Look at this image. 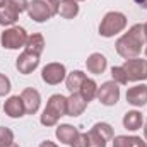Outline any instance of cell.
I'll return each instance as SVG.
<instances>
[{"mask_svg":"<svg viewBox=\"0 0 147 147\" xmlns=\"http://www.w3.org/2000/svg\"><path fill=\"white\" fill-rule=\"evenodd\" d=\"M146 46V38H144V24H134L123 36H120L115 43L116 53L125 58H137L142 53V48Z\"/></svg>","mask_w":147,"mask_h":147,"instance_id":"cell-1","label":"cell"},{"mask_svg":"<svg viewBox=\"0 0 147 147\" xmlns=\"http://www.w3.org/2000/svg\"><path fill=\"white\" fill-rule=\"evenodd\" d=\"M67 115V98L62 94H53L50 96L45 110L39 116L41 125L45 127H55L62 116Z\"/></svg>","mask_w":147,"mask_h":147,"instance_id":"cell-2","label":"cell"},{"mask_svg":"<svg viewBox=\"0 0 147 147\" xmlns=\"http://www.w3.org/2000/svg\"><path fill=\"white\" fill-rule=\"evenodd\" d=\"M127 28V16L118 10L106 12L99 22V34L103 38H113Z\"/></svg>","mask_w":147,"mask_h":147,"instance_id":"cell-3","label":"cell"},{"mask_svg":"<svg viewBox=\"0 0 147 147\" xmlns=\"http://www.w3.org/2000/svg\"><path fill=\"white\" fill-rule=\"evenodd\" d=\"M115 132L110 123L99 121L87 132V147H106L108 142L113 140Z\"/></svg>","mask_w":147,"mask_h":147,"instance_id":"cell-4","label":"cell"},{"mask_svg":"<svg viewBox=\"0 0 147 147\" xmlns=\"http://www.w3.org/2000/svg\"><path fill=\"white\" fill-rule=\"evenodd\" d=\"M28 31L21 26H10L7 28L2 36H0V43L5 50H19V48H24L26 46V41H28Z\"/></svg>","mask_w":147,"mask_h":147,"instance_id":"cell-5","label":"cell"},{"mask_svg":"<svg viewBox=\"0 0 147 147\" xmlns=\"http://www.w3.org/2000/svg\"><path fill=\"white\" fill-rule=\"evenodd\" d=\"M121 67L128 77V82H140L147 79V60H142L139 57L130 58V60H125Z\"/></svg>","mask_w":147,"mask_h":147,"instance_id":"cell-6","label":"cell"},{"mask_svg":"<svg viewBox=\"0 0 147 147\" xmlns=\"http://www.w3.org/2000/svg\"><path fill=\"white\" fill-rule=\"evenodd\" d=\"M98 101L103 106H115L120 101V87L115 80H108L98 87Z\"/></svg>","mask_w":147,"mask_h":147,"instance_id":"cell-7","label":"cell"},{"mask_svg":"<svg viewBox=\"0 0 147 147\" xmlns=\"http://www.w3.org/2000/svg\"><path fill=\"white\" fill-rule=\"evenodd\" d=\"M65 77H67V69H65L63 63H58V62L48 63L41 70V79L48 86H57L62 80H65Z\"/></svg>","mask_w":147,"mask_h":147,"instance_id":"cell-8","label":"cell"},{"mask_svg":"<svg viewBox=\"0 0 147 147\" xmlns=\"http://www.w3.org/2000/svg\"><path fill=\"white\" fill-rule=\"evenodd\" d=\"M38 65H39V57L34 55V53L26 51V50H24V51L17 57V60H16V69L19 70V74H22V75L33 74L38 69Z\"/></svg>","mask_w":147,"mask_h":147,"instance_id":"cell-9","label":"cell"},{"mask_svg":"<svg viewBox=\"0 0 147 147\" xmlns=\"http://www.w3.org/2000/svg\"><path fill=\"white\" fill-rule=\"evenodd\" d=\"M26 12H28V16H29L34 22H46L48 19L53 17V14H51V10L48 9V5L43 3L41 0H33V2H29Z\"/></svg>","mask_w":147,"mask_h":147,"instance_id":"cell-10","label":"cell"},{"mask_svg":"<svg viewBox=\"0 0 147 147\" xmlns=\"http://www.w3.org/2000/svg\"><path fill=\"white\" fill-rule=\"evenodd\" d=\"M21 98H22V103H24V108H26V115L38 113L39 105H41V96L34 87H26L21 92Z\"/></svg>","mask_w":147,"mask_h":147,"instance_id":"cell-11","label":"cell"},{"mask_svg":"<svg viewBox=\"0 0 147 147\" xmlns=\"http://www.w3.org/2000/svg\"><path fill=\"white\" fill-rule=\"evenodd\" d=\"M127 101H128V105H132L135 108H142L144 105H147V86L137 84V86L130 87L127 91Z\"/></svg>","mask_w":147,"mask_h":147,"instance_id":"cell-12","label":"cell"},{"mask_svg":"<svg viewBox=\"0 0 147 147\" xmlns=\"http://www.w3.org/2000/svg\"><path fill=\"white\" fill-rule=\"evenodd\" d=\"M3 111L10 118H21V116H24L26 115V108H24L22 98L21 96H10L3 103Z\"/></svg>","mask_w":147,"mask_h":147,"instance_id":"cell-13","label":"cell"},{"mask_svg":"<svg viewBox=\"0 0 147 147\" xmlns=\"http://www.w3.org/2000/svg\"><path fill=\"white\" fill-rule=\"evenodd\" d=\"M87 101L79 94V92H72L67 98V115L69 116H80L86 108H87Z\"/></svg>","mask_w":147,"mask_h":147,"instance_id":"cell-14","label":"cell"},{"mask_svg":"<svg viewBox=\"0 0 147 147\" xmlns=\"http://www.w3.org/2000/svg\"><path fill=\"white\" fill-rule=\"evenodd\" d=\"M86 67H87V70L91 74L99 75V74H103L106 70L108 60H106V57L101 55V53H91V55L87 57V60H86Z\"/></svg>","mask_w":147,"mask_h":147,"instance_id":"cell-15","label":"cell"},{"mask_svg":"<svg viewBox=\"0 0 147 147\" xmlns=\"http://www.w3.org/2000/svg\"><path fill=\"white\" fill-rule=\"evenodd\" d=\"M55 135H57V139H58V142H62V144H67V146H70L74 142V139L79 135V130L74 127V125H69V123H63V125H60V127H57V130H55Z\"/></svg>","mask_w":147,"mask_h":147,"instance_id":"cell-16","label":"cell"},{"mask_svg":"<svg viewBox=\"0 0 147 147\" xmlns=\"http://www.w3.org/2000/svg\"><path fill=\"white\" fill-rule=\"evenodd\" d=\"M142 123H144V118H142V113L137 110L134 111H127L125 116H123V127L130 132H137L142 128Z\"/></svg>","mask_w":147,"mask_h":147,"instance_id":"cell-17","label":"cell"},{"mask_svg":"<svg viewBox=\"0 0 147 147\" xmlns=\"http://www.w3.org/2000/svg\"><path fill=\"white\" fill-rule=\"evenodd\" d=\"M17 19H19V12L5 2V3L0 7V26L10 28V26H14V24L17 22Z\"/></svg>","mask_w":147,"mask_h":147,"instance_id":"cell-18","label":"cell"},{"mask_svg":"<svg viewBox=\"0 0 147 147\" xmlns=\"http://www.w3.org/2000/svg\"><path fill=\"white\" fill-rule=\"evenodd\" d=\"M86 79H87V75L82 72V70H74V72L67 74V77H65V86H67V89L70 91V94H72V92H79V89H80V86L84 84Z\"/></svg>","mask_w":147,"mask_h":147,"instance_id":"cell-19","label":"cell"},{"mask_svg":"<svg viewBox=\"0 0 147 147\" xmlns=\"http://www.w3.org/2000/svg\"><path fill=\"white\" fill-rule=\"evenodd\" d=\"M24 50L29 51V53H34V55L39 57V55L43 53V50H45V38H43V34H39V33H33V34H29L28 41H26Z\"/></svg>","mask_w":147,"mask_h":147,"instance_id":"cell-20","label":"cell"},{"mask_svg":"<svg viewBox=\"0 0 147 147\" xmlns=\"http://www.w3.org/2000/svg\"><path fill=\"white\" fill-rule=\"evenodd\" d=\"M79 14V5L74 0H60L58 2V16L63 19H74Z\"/></svg>","mask_w":147,"mask_h":147,"instance_id":"cell-21","label":"cell"},{"mask_svg":"<svg viewBox=\"0 0 147 147\" xmlns=\"http://www.w3.org/2000/svg\"><path fill=\"white\" fill-rule=\"evenodd\" d=\"M98 84H96V80L94 79H86L84 80V84L80 86V89H79V94L87 101V103H91L94 98H96V94H98Z\"/></svg>","mask_w":147,"mask_h":147,"instance_id":"cell-22","label":"cell"},{"mask_svg":"<svg viewBox=\"0 0 147 147\" xmlns=\"http://www.w3.org/2000/svg\"><path fill=\"white\" fill-rule=\"evenodd\" d=\"M142 137L137 135H116L113 137V147H139Z\"/></svg>","mask_w":147,"mask_h":147,"instance_id":"cell-23","label":"cell"},{"mask_svg":"<svg viewBox=\"0 0 147 147\" xmlns=\"http://www.w3.org/2000/svg\"><path fill=\"white\" fill-rule=\"evenodd\" d=\"M14 144V132L7 127H0V147H9Z\"/></svg>","mask_w":147,"mask_h":147,"instance_id":"cell-24","label":"cell"},{"mask_svg":"<svg viewBox=\"0 0 147 147\" xmlns=\"http://www.w3.org/2000/svg\"><path fill=\"white\" fill-rule=\"evenodd\" d=\"M111 77H113V80L116 84H121V86L128 84V77H127V74L123 70V67H113L111 69Z\"/></svg>","mask_w":147,"mask_h":147,"instance_id":"cell-25","label":"cell"},{"mask_svg":"<svg viewBox=\"0 0 147 147\" xmlns=\"http://www.w3.org/2000/svg\"><path fill=\"white\" fill-rule=\"evenodd\" d=\"M10 89H12V86H10L9 77L3 75V74H0V98H2V96H7V94L10 92Z\"/></svg>","mask_w":147,"mask_h":147,"instance_id":"cell-26","label":"cell"},{"mask_svg":"<svg viewBox=\"0 0 147 147\" xmlns=\"http://www.w3.org/2000/svg\"><path fill=\"white\" fill-rule=\"evenodd\" d=\"M10 7H14L19 14L21 12H24V10H28V5H29V2L28 0H5Z\"/></svg>","mask_w":147,"mask_h":147,"instance_id":"cell-27","label":"cell"},{"mask_svg":"<svg viewBox=\"0 0 147 147\" xmlns=\"http://www.w3.org/2000/svg\"><path fill=\"white\" fill-rule=\"evenodd\" d=\"M70 147H87V134L79 132V135L74 139V142L70 144Z\"/></svg>","mask_w":147,"mask_h":147,"instance_id":"cell-28","label":"cell"},{"mask_svg":"<svg viewBox=\"0 0 147 147\" xmlns=\"http://www.w3.org/2000/svg\"><path fill=\"white\" fill-rule=\"evenodd\" d=\"M41 2L48 5V9L51 10V14H53V16H57V14H58V2H60V0H41Z\"/></svg>","mask_w":147,"mask_h":147,"instance_id":"cell-29","label":"cell"},{"mask_svg":"<svg viewBox=\"0 0 147 147\" xmlns=\"http://www.w3.org/2000/svg\"><path fill=\"white\" fill-rule=\"evenodd\" d=\"M39 147H58L55 142H51V140H45V142H41Z\"/></svg>","mask_w":147,"mask_h":147,"instance_id":"cell-30","label":"cell"},{"mask_svg":"<svg viewBox=\"0 0 147 147\" xmlns=\"http://www.w3.org/2000/svg\"><path fill=\"white\" fill-rule=\"evenodd\" d=\"M137 5H140L142 9H147V0H134Z\"/></svg>","mask_w":147,"mask_h":147,"instance_id":"cell-31","label":"cell"},{"mask_svg":"<svg viewBox=\"0 0 147 147\" xmlns=\"http://www.w3.org/2000/svg\"><path fill=\"white\" fill-rule=\"evenodd\" d=\"M144 137H146V140H147V121H146V125H144Z\"/></svg>","mask_w":147,"mask_h":147,"instance_id":"cell-32","label":"cell"},{"mask_svg":"<svg viewBox=\"0 0 147 147\" xmlns=\"http://www.w3.org/2000/svg\"><path fill=\"white\" fill-rule=\"evenodd\" d=\"M144 38H146V39H147V22H146V24H144Z\"/></svg>","mask_w":147,"mask_h":147,"instance_id":"cell-33","label":"cell"},{"mask_svg":"<svg viewBox=\"0 0 147 147\" xmlns=\"http://www.w3.org/2000/svg\"><path fill=\"white\" fill-rule=\"evenodd\" d=\"M139 147H147V142H146V140H142V142L139 144Z\"/></svg>","mask_w":147,"mask_h":147,"instance_id":"cell-34","label":"cell"},{"mask_svg":"<svg viewBox=\"0 0 147 147\" xmlns=\"http://www.w3.org/2000/svg\"><path fill=\"white\" fill-rule=\"evenodd\" d=\"M3 3H5V0H0V7H2V5H3Z\"/></svg>","mask_w":147,"mask_h":147,"instance_id":"cell-35","label":"cell"},{"mask_svg":"<svg viewBox=\"0 0 147 147\" xmlns=\"http://www.w3.org/2000/svg\"><path fill=\"white\" fill-rule=\"evenodd\" d=\"M9 147H19V146L17 144H12V146H9Z\"/></svg>","mask_w":147,"mask_h":147,"instance_id":"cell-36","label":"cell"},{"mask_svg":"<svg viewBox=\"0 0 147 147\" xmlns=\"http://www.w3.org/2000/svg\"><path fill=\"white\" fill-rule=\"evenodd\" d=\"M74 2H84V0H74Z\"/></svg>","mask_w":147,"mask_h":147,"instance_id":"cell-37","label":"cell"},{"mask_svg":"<svg viewBox=\"0 0 147 147\" xmlns=\"http://www.w3.org/2000/svg\"><path fill=\"white\" fill-rule=\"evenodd\" d=\"M146 57H147V45H146Z\"/></svg>","mask_w":147,"mask_h":147,"instance_id":"cell-38","label":"cell"}]
</instances>
